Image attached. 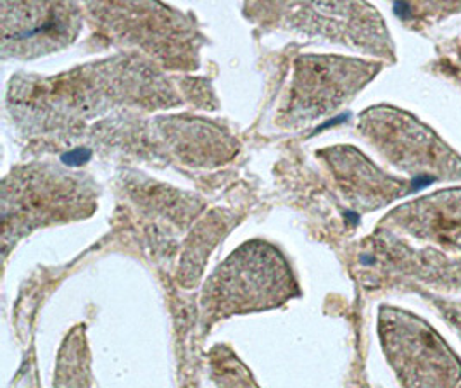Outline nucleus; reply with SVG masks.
Returning <instances> with one entry per match:
<instances>
[{
  "label": "nucleus",
  "instance_id": "1",
  "mask_svg": "<svg viewBox=\"0 0 461 388\" xmlns=\"http://www.w3.org/2000/svg\"><path fill=\"white\" fill-rule=\"evenodd\" d=\"M297 292L287 261L275 247L251 242L216 269L204 290L211 316L227 318L284 304Z\"/></svg>",
  "mask_w": 461,
  "mask_h": 388
},
{
  "label": "nucleus",
  "instance_id": "2",
  "mask_svg": "<svg viewBox=\"0 0 461 388\" xmlns=\"http://www.w3.org/2000/svg\"><path fill=\"white\" fill-rule=\"evenodd\" d=\"M73 180L41 178L32 173L30 178L22 176L14 184L4 186V242L18 239L37 226L52 221L82 218L85 211H92V197L86 195Z\"/></svg>",
  "mask_w": 461,
  "mask_h": 388
},
{
  "label": "nucleus",
  "instance_id": "3",
  "mask_svg": "<svg viewBox=\"0 0 461 388\" xmlns=\"http://www.w3.org/2000/svg\"><path fill=\"white\" fill-rule=\"evenodd\" d=\"M382 338L406 387L453 388L458 366L434 331L398 312H384Z\"/></svg>",
  "mask_w": 461,
  "mask_h": 388
},
{
  "label": "nucleus",
  "instance_id": "4",
  "mask_svg": "<svg viewBox=\"0 0 461 388\" xmlns=\"http://www.w3.org/2000/svg\"><path fill=\"white\" fill-rule=\"evenodd\" d=\"M13 18L4 14V45H13L20 54L43 52L71 39L75 32L71 7L63 4H18L9 5Z\"/></svg>",
  "mask_w": 461,
  "mask_h": 388
},
{
  "label": "nucleus",
  "instance_id": "5",
  "mask_svg": "<svg viewBox=\"0 0 461 388\" xmlns=\"http://www.w3.org/2000/svg\"><path fill=\"white\" fill-rule=\"evenodd\" d=\"M372 69L361 62L323 59L308 62L299 69L295 83V103L304 104L313 114H325L344 97L351 95L361 83L368 80Z\"/></svg>",
  "mask_w": 461,
  "mask_h": 388
},
{
  "label": "nucleus",
  "instance_id": "6",
  "mask_svg": "<svg viewBox=\"0 0 461 388\" xmlns=\"http://www.w3.org/2000/svg\"><path fill=\"white\" fill-rule=\"evenodd\" d=\"M212 378L218 388H258L249 371L235 357L220 352L212 357Z\"/></svg>",
  "mask_w": 461,
  "mask_h": 388
}]
</instances>
